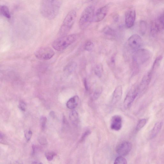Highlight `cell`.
Wrapping results in <instances>:
<instances>
[{"mask_svg":"<svg viewBox=\"0 0 164 164\" xmlns=\"http://www.w3.org/2000/svg\"><path fill=\"white\" fill-rule=\"evenodd\" d=\"M63 0H41V14L45 18L51 20L58 14Z\"/></svg>","mask_w":164,"mask_h":164,"instance_id":"6da1fadb","label":"cell"},{"mask_svg":"<svg viewBox=\"0 0 164 164\" xmlns=\"http://www.w3.org/2000/svg\"><path fill=\"white\" fill-rule=\"evenodd\" d=\"M77 38V36L74 34L62 36L54 42L53 47L58 51H63L74 43Z\"/></svg>","mask_w":164,"mask_h":164,"instance_id":"7a4b0ae2","label":"cell"},{"mask_svg":"<svg viewBox=\"0 0 164 164\" xmlns=\"http://www.w3.org/2000/svg\"><path fill=\"white\" fill-rule=\"evenodd\" d=\"M94 11L95 7L93 5L88 6L83 10L79 21V26L81 29L86 28L93 22Z\"/></svg>","mask_w":164,"mask_h":164,"instance_id":"3957f363","label":"cell"},{"mask_svg":"<svg viewBox=\"0 0 164 164\" xmlns=\"http://www.w3.org/2000/svg\"><path fill=\"white\" fill-rule=\"evenodd\" d=\"M77 17V13L74 10L68 13L66 15L59 30V35H66L73 26Z\"/></svg>","mask_w":164,"mask_h":164,"instance_id":"277c9868","label":"cell"},{"mask_svg":"<svg viewBox=\"0 0 164 164\" xmlns=\"http://www.w3.org/2000/svg\"><path fill=\"white\" fill-rule=\"evenodd\" d=\"M151 54L148 50L140 49L137 51L134 57V63L137 66L145 63L151 58Z\"/></svg>","mask_w":164,"mask_h":164,"instance_id":"5b68a950","label":"cell"},{"mask_svg":"<svg viewBox=\"0 0 164 164\" xmlns=\"http://www.w3.org/2000/svg\"><path fill=\"white\" fill-rule=\"evenodd\" d=\"M54 52L49 47H44L37 50L35 53V55L38 59L42 60H48L54 55Z\"/></svg>","mask_w":164,"mask_h":164,"instance_id":"8992f818","label":"cell"},{"mask_svg":"<svg viewBox=\"0 0 164 164\" xmlns=\"http://www.w3.org/2000/svg\"><path fill=\"white\" fill-rule=\"evenodd\" d=\"M139 93L138 86L132 88L128 93L124 102L125 108H129Z\"/></svg>","mask_w":164,"mask_h":164,"instance_id":"52a82bcc","label":"cell"},{"mask_svg":"<svg viewBox=\"0 0 164 164\" xmlns=\"http://www.w3.org/2000/svg\"><path fill=\"white\" fill-rule=\"evenodd\" d=\"M128 42L130 47L136 51L140 49L143 44L142 38L137 34L131 36L129 38Z\"/></svg>","mask_w":164,"mask_h":164,"instance_id":"ba28073f","label":"cell"},{"mask_svg":"<svg viewBox=\"0 0 164 164\" xmlns=\"http://www.w3.org/2000/svg\"><path fill=\"white\" fill-rule=\"evenodd\" d=\"M132 148L131 144L128 142H124L117 146L116 152L121 156H126L130 152Z\"/></svg>","mask_w":164,"mask_h":164,"instance_id":"9c48e42d","label":"cell"},{"mask_svg":"<svg viewBox=\"0 0 164 164\" xmlns=\"http://www.w3.org/2000/svg\"><path fill=\"white\" fill-rule=\"evenodd\" d=\"M164 30V22L161 16L156 19L152 24L151 32L154 35L162 32Z\"/></svg>","mask_w":164,"mask_h":164,"instance_id":"30bf717a","label":"cell"},{"mask_svg":"<svg viewBox=\"0 0 164 164\" xmlns=\"http://www.w3.org/2000/svg\"><path fill=\"white\" fill-rule=\"evenodd\" d=\"M109 9L107 5L100 8L94 14L93 22H97L103 20L106 16Z\"/></svg>","mask_w":164,"mask_h":164,"instance_id":"8fae6325","label":"cell"},{"mask_svg":"<svg viewBox=\"0 0 164 164\" xmlns=\"http://www.w3.org/2000/svg\"><path fill=\"white\" fill-rule=\"evenodd\" d=\"M136 17V12L134 10L131 9L127 11L125 18V22L127 27L130 28L134 26Z\"/></svg>","mask_w":164,"mask_h":164,"instance_id":"7c38bea8","label":"cell"},{"mask_svg":"<svg viewBox=\"0 0 164 164\" xmlns=\"http://www.w3.org/2000/svg\"><path fill=\"white\" fill-rule=\"evenodd\" d=\"M153 74L150 71L144 76L138 86L139 92L143 91L147 88L150 82Z\"/></svg>","mask_w":164,"mask_h":164,"instance_id":"4fadbf2b","label":"cell"},{"mask_svg":"<svg viewBox=\"0 0 164 164\" xmlns=\"http://www.w3.org/2000/svg\"><path fill=\"white\" fill-rule=\"evenodd\" d=\"M122 126V119L121 117L118 115L113 116L111 120V129L115 131H119L121 129Z\"/></svg>","mask_w":164,"mask_h":164,"instance_id":"5bb4252c","label":"cell"},{"mask_svg":"<svg viewBox=\"0 0 164 164\" xmlns=\"http://www.w3.org/2000/svg\"><path fill=\"white\" fill-rule=\"evenodd\" d=\"M122 94V87L120 85L115 88L114 92L112 101V103L115 105L118 102L121 98Z\"/></svg>","mask_w":164,"mask_h":164,"instance_id":"9a60e30c","label":"cell"},{"mask_svg":"<svg viewBox=\"0 0 164 164\" xmlns=\"http://www.w3.org/2000/svg\"><path fill=\"white\" fill-rule=\"evenodd\" d=\"M80 101V98L78 96H75L70 98L67 101L66 106L68 108L73 109L77 107Z\"/></svg>","mask_w":164,"mask_h":164,"instance_id":"2e32d148","label":"cell"},{"mask_svg":"<svg viewBox=\"0 0 164 164\" xmlns=\"http://www.w3.org/2000/svg\"><path fill=\"white\" fill-rule=\"evenodd\" d=\"M162 126V122H158L155 123L150 133L149 137L150 139H153L157 136Z\"/></svg>","mask_w":164,"mask_h":164,"instance_id":"e0dca14e","label":"cell"},{"mask_svg":"<svg viewBox=\"0 0 164 164\" xmlns=\"http://www.w3.org/2000/svg\"><path fill=\"white\" fill-rule=\"evenodd\" d=\"M77 67V64L74 62H69L65 68V71L68 74H71L73 72Z\"/></svg>","mask_w":164,"mask_h":164,"instance_id":"ac0fdd59","label":"cell"},{"mask_svg":"<svg viewBox=\"0 0 164 164\" xmlns=\"http://www.w3.org/2000/svg\"><path fill=\"white\" fill-rule=\"evenodd\" d=\"M1 12L3 16L7 19H9L11 18V15L9 10L6 6L5 5L1 6Z\"/></svg>","mask_w":164,"mask_h":164,"instance_id":"d6986e66","label":"cell"},{"mask_svg":"<svg viewBox=\"0 0 164 164\" xmlns=\"http://www.w3.org/2000/svg\"><path fill=\"white\" fill-rule=\"evenodd\" d=\"M103 66L102 64H98L95 68L94 72L98 78L102 77L103 73Z\"/></svg>","mask_w":164,"mask_h":164,"instance_id":"ffe728a7","label":"cell"},{"mask_svg":"<svg viewBox=\"0 0 164 164\" xmlns=\"http://www.w3.org/2000/svg\"><path fill=\"white\" fill-rule=\"evenodd\" d=\"M70 118L73 123L76 124L79 120L78 114L76 111H73L70 114Z\"/></svg>","mask_w":164,"mask_h":164,"instance_id":"44dd1931","label":"cell"},{"mask_svg":"<svg viewBox=\"0 0 164 164\" xmlns=\"http://www.w3.org/2000/svg\"><path fill=\"white\" fill-rule=\"evenodd\" d=\"M162 59V57L160 56L156 59L154 62L153 65L152 67L151 71L153 73L154 71L158 68L160 65L161 60Z\"/></svg>","mask_w":164,"mask_h":164,"instance_id":"7402d4cb","label":"cell"},{"mask_svg":"<svg viewBox=\"0 0 164 164\" xmlns=\"http://www.w3.org/2000/svg\"><path fill=\"white\" fill-rule=\"evenodd\" d=\"M139 27L140 33L142 35H144L146 31V22L144 21H140Z\"/></svg>","mask_w":164,"mask_h":164,"instance_id":"603a6c76","label":"cell"},{"mask_svg":"<svg viewBox=\"0 0 164 164\" xmlns=\"http://www.w3.org/2000/svg\"><path fill=\"white\" fill-rule=\"evenodd\" d=\"M146 122V120L145 119L140 120L137 125L136 129V131H138L142 129L145 126Z\"/></svg>","mask_w":164,"mask_h":164,"instance_id":"cb8c5ba5","label":"cell"},{"mask_svg":"<svg viewBox=\"0 0 164 164\" xmlns=\"http://www.w3.org/2000/svg\"><path fill=\"white\" fill-rule=\"evenodd\" d=\"M94 47L93 43L90 41H88L84 45V49L88 52L92 51Z\"/></svg>","mask_w":164,"mask_h":164,"instance_id":"d4e9b609","label":"cell"},{"mask_svg":"<svg viewBox=\"0 0 164 164\" xmlns=\"http://www.w3.org/2000/svg\"><path fill=\"white\" fill-rule=\"evenodd\" d=\"M127 163V160L124 158L122 157V156L117 158L114 162L115 164H126Z\"/></svg>","mask_w":164,"mask_h":164,"instance_id":"484cf974","label":"cell"},{"mask_svg":"<svg viewBox=\"0 0 164 164\" xmlns=\"http://www.w3.org/2000/svg\"><path fill=\"white\" fill-rule=\"evenodd\" d=\"M104 32L105 34L108 36L114 37L115 35L114 31L109 27H106L104 29Z\"/></svg>","mask_w":164,"mask_h":164,"instance_id":"4316f807","label":"cell"},{"mask_svg":"<svg viewBox=\"0 0 164 164\" xmlns=\"http://www.w3.org/2000/svg\"><path fill=\"white\" fill-rule=\"evenodd\" d=\"M102 89L101 88H99L96 90L94 93L92 99L93 100H96L98 99L102 93Z\"/></svg>","mask_w":164,"mask_h":164,"instance_id":"83f0119b","label":"cell"},{"mask_svg":"<svg viewBox=\"0 0 164 164\" xmlns=\"http://www.w3.org/2000/svg\"><path fill=\"white\" fill-rule=\"evenodd\" d=\"M56 155V154L53 152H47L45 154L46 158L48 161H52L54 156Z\"/></svg>","mask_w":164,"mask_h":164,"instance_id":"f1b7e54d","label":"cell"},{"mask_svg":"<svg viewBox=\"0 0 164 164\" xmlns=\"http://www.w3.org/2000/svg\"><path fill=\"white\" fill-rule=\"evenodd\" d=\"M47 120L46 117L42 116L41 117L40 120V124L41 128L43 130H44L45 128Z\"/></svg>","mask_w":164,"mask_h":164,"instance_id":"f546056e","label":"cell"},{"mask_svg":"<svg viewBox=\"0 0 164 164\" xmlns=\"http://www.w3.org/2000/svg\"><path fill=\"white\" fill-rule=\"evenodd\" d=\"M33 133L30 130L26 131L25 132V138L27 141L29 142L32 137Z\"/></svg>","mask_w":164,"mask_h":164,"instance_id":"4dcf8cb0","label":"cell"},{"mask_svg":"<svg viewBox=\"0 0 164 164\" xmlns=\"http://www.w3.org/2000/svg\"><path fill=\"white\" fill-rule=\"evenodd\" d=\"M91 133L90 130H88L86 131L82 135L80 140L81 142H83Z\"/></svg>","mask_w":164,"mask_h":164,"instance_id":"1f68e13d","label":"cell"},{"mask_svg":"<svg viewBox=\"0 0 164 164\" xmlns=\"http://www.w3.org/2000/svg\"><path fill=\"white\" fill-rule=\"evenodd\" d=\"M19 107L20 110L22 111H25L26 110V105L25 102H23V101H21V102L20 103Z\"/></svg>","mask_w":164,"mask_h":164,"instance_id":"d6a6232c","label":"cell"},{"mask_svg":"<svg viewBox=\"0 0 164 164\" xmlns=\"http://www.w3.org/2000/svg\"><path fill=\"white\" fill-rule=\"evenodd\" d=\"M38 142L42 145H45L47 144V141L46 139L43 137L39 138Z\"/></svg>","mask_w":164,"mask_h":164,"instance_id":"836d02e7","label":"cell"},{"mask_svg":"<svg viewBox=\"0 0 164 164\" xmlns=\"http://www.w3.org/2000/svg\"><path fill=\"white\" fill-rule=\"evenodd\" d=\"M84 84L86 90L88 91L89 89L87 82L86 79H84Z\"/></svg>","mask_w":164,"mask_h":164,"instance_id":"e575fe53","label":"cell"},{"mask_svg":"<svg viewBox=\"0 0 164 164\" xmlns=\"http://www.w3.org/2000/svg\"><path fill=\"white\" fill-rule=\"evenodd\" d=\"M161 16L162 20H163V21L164 22V11L163 12V13L161 15Z\"/></svg>","mask_w":164,"mask_h":164,"instance_id":"d590c367","label":"cell"},{"mask_svg":"<svg viewBox=\"0 0 164 164\" xmlns=\"http://www.w3.org/2000/svg\"><path fill=\"white\" fill-rule=\"evenodd\" d=\"M119 18L117 16H115L114 18V20L115 21H117L118 20Z\"/></svg>","mask_w":164,"mask_h":164,"instance_id":"8d00e7d4","label":"cell"},{"mask_svg":"<svg viewBox=\"0 0 164 164\" xmlns=\"http://www.w3.org/2000/svg\"><path fill=\"white\" fill-rule=\"evenodd\" d=\"M32 163H35V164H41L42 163V162H38L37 161H35L33 162Z\"/></svg>","mask_w":164,"mask_h":164,"instance_id":"74e56055","label":"cell"},{"mask_svg":"<svg viewBox=\"0 0 164 164\" xmlns=\"http://www.w3.org/2000/svg\"><path fill=\"white\" fill-rule=\"evenodd\" d=\"M89 1H93V0H89Z\"/></svg>","mask_w":164,"mask_h":164,"instance_id":"f35d334b","label":"cell"}]
</instances>
